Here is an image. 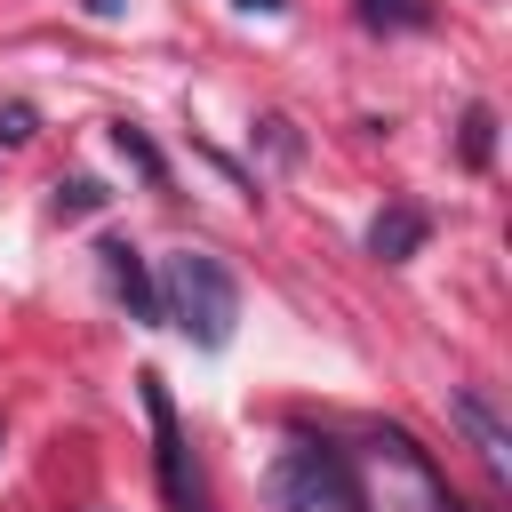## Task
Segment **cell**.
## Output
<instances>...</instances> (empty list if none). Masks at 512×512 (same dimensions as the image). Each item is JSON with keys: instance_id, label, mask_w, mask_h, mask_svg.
I'll return each mask as SVG.
<instances>
[{"instance_id": "obj_2", "label": "cell", "mask_w": 512, "mask_h": 512, "mask_svg": "<svg viewBox=\"0 0 512 512\" xmlns=\"http://www.w3.org/2000/svg\"><path fill=\"white\" fill-rule=\"evenodd\" d=\"M272 488H280L288 512H368V496H360V480H352V456H344L336 440H288Z\"/></svg>"}, {"instance_id": "obj_6", "label": "cell", "mask_w": 512, "mask_h": 512, "mask_svg": "<svg viewBox=\"0 0 512 512\" xmlns=\"http://www.w3.org/2000/svg\"><path fill=\"white\" fill-rule=\"evenodd\" d=\"M424 232H432V224H424V208H384V216L368 224V248H376L384 264H408V256L424 248Z\"/></svg>"}, {"instance_id": "obj_9", "label": "cell", "mask_w": 512, "mask_h": 512, "mask_svg": "<svg viewBox=\"0 0 512 512\" xmlns=\"http://www.w3.org/2000/svg\"><path fill=\"white\" fill-rule=\"evenodd\" d=\"M488 144H496V112H488V104H472V112H464V160L480 168V160H488Z\"/></svg>"}, {"instance_id": "obj_4", "label": "cell", "mask_w": 512, "mask_h": 512, "mask_svg": "<svg viewBox=\"0 0 512 512\" xmlns=\"http://www.w3.org/2000/svg\"><path fill=\"white\" fill-rule=\"evenodd\" d=\"M448 416H456V432L480 448V464H488L496 480H512V424L496 416V400H488L480 384H456V392H448Z\"/></svg>"}, {"instance_id": "obj_11", "label": "cell", "mask_w": 512, "mask_h": 512, "mask_svg": "<svg viewBox=\"0 0 512 512\" xmlns=\"http://www.w3.org/2000/svg\"><path fill=\"white\" fill-rule=\"evenodd\" d=\"M24 136H32V104H8L0 112V144H24Z\"/></svg>"}, {"instance_id": "obj_3", "label": "cell", "mask_w": 512, "mask_h": 512, "mask_svg": "<svg viewBox=\"0 0 512 512\" xmlns=\"http://www.w3.org/2000/svg\"><path fill=\"white\" fill-rule=\"evenodd\" d=\"M144 384V416H152V472H160V496L168 512H208V488L192 472V448H184V424H176V400L160 376H136Z\"/></svg>"}, {"instance_id": "obj_7", "label": "cell", "mask_w": 512, "mask_h": 512, "mask_svg": "<svg viewBox=\"0 0 512 512\" xmlns=\"http://www.w3.org/2000/svg\"><path fill=\"white\" fill-rule=\"evenodd\" d=\"M112 152H120V160H136V168H144V176H152V184H160V176H168V160H160V152H152V136H144V128H128V120H112Z\"/></svg>"}, {"instance_id": "obj_1", "label": "cell", "mask_w": 512, "mask_h": 512, "mask_svg": "<svg viewBox=\"0 0 512 512\" xmlns=\"http://www.w3.org/2000/svg\"><path fill=\"white\" fill-rule=\"evenodd\" d=\"M160 320H176L192 344H232V320H240V280L224 272V256H208V248H184V256H168V272H160Z\"/></svg>"}, {"instance_id": "obj_8", "label": "cell", "mask_w": 512, "mask_h": 512, "mask_svg": "<svg viewBox=\"0 0 512 512\" xmlns=\"http://www.w3.org/2000/svg\"><path fill=\"white\" fill-rule=\"evenodd\" d=\"M360 16H368V24H400V32L432 24V8H424V0H360Z\"/></svg>"}, {"instance_id": "obj_5", "label": "cell", "mask_w": 512, "mask_h": 512, "mask_svg": "<svg viewBox=\"0 0 512 512\" xmlns=\"http://www.w3.org/2000/svg\"><path fill=\"white\" fill-rule=\"evenodd\" d=\"M96 256H104V280H112V296H120L136 320H160V280L144 272V256H136L128 240H104Z\"/></svg>"}, {"instance_id": "obj_12", "label": "cell", "mask_w": 512, "mask_h": 512, "mask_svg": "<svg viewBox=\"0 0 512 512\" xmlns=\"http://www.w3.org/2000/svg\"><path fill=\"white\" fill-rule=\"evenodd\" d=\"M88 16H120V0H88Z\"/></svg>"}, {"instance_id": "obj_10", "label": "cell", "mask_w": 512, "mask_h": 512, "mask_svg": "<svg viewBox=\"0 0 512 512\" xmlns=\"http://www.w3.org/2000/svg\"><path fill=\"white\" fill-rule=\"evenodd\" d=\"M96 200H104V192H96L88 176H72V184H56V208H64V216H88Z\"/></svg>"}]
</instances>
